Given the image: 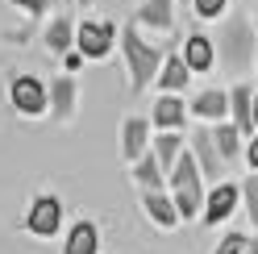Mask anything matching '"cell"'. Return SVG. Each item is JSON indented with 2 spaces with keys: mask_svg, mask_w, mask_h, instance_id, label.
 Listing matches in <instances>:
<instances>
[{
  "mask_svg": "<svg viewBox=\"0 0 258 254\" xmlns=\"http://www.w3.org/2000/svg\"><path fill=\"white\" fill-rule=\"evenodd\" d=\"M121 54H125V67H129V84H134V92H146L154 84L158 67H163V50H154L150 42L138 38L134 25L121 29Z\"/></svg>",
  "mask_w": 258,
  "mask_h": 254,
  "instance_id": "6da1fadb",
  "label": "cell"
},
{
  "mask_svg": "<svg viewBox=\"0 0 258 254\" xmlns=\"http://www.w3.org/2000/svg\"><path fill=\"white\" fill-rule=\"evenodd\" d=\"M167 175H171V200H175V209H179V217H196L204 209V183H200L196 158L179 150V158H175V167Z\"/></svg>",
  "mask_w": 258,
  "mask_h": 254,
  "instance_id": "7a4b0ae2",
  "label": "cell"
},
{
  "mask_svg": "<svg viewBox=\"0 0 258 254\" xmlns=\"http://www.w3.org/2000/svg\"><path fill=\"white\" fill-rule=\"evenodd\" d=\"M254 42H258L254 25L241 21V17H233L229 25H221V38L213 46H217V58H225L233 71H241V67H250V62H254Z\"/></svg>",
  "mask_w": 258,
  "mask_h": 254,
  "instance_id": "3957f363",
  "label": "cell"
},
{
  "mask_svg": "<svg viewBox=\"0 0 258 254\" xmlns=\"http://www.w3.org/2000/svg\"><path fill=\"white\" fill-rule=\"evenodd\" d=\"M9 96H13V108H17L21 117H42L46 108H50V92H46V84L38 75H17Z\"/></svg>",
  "mask_w": 258,
  "mask_h": 254,
  "instance_id": "277c9868",
  "label": "cell"
},
{
  "mask_svg": "<svg viewBox=\"0 0 258 254\" xmlns=\"http://www.w3.org/2000/svg\"><path fill=\"white\" fill-rule=\"evenodd\" d=\"M112 38H117V25H108V21H79L75 25V50L84 58H104L112 50Z\"/></svg>",
  "mask_w": 258,
  "mask_h": 254,
  "instance_id": "5b68a950",
  "label": "cell"
},
{
  "mask_svg": "<svg viewBox=\"0 0 258 254\" xmlns=\"http://www.w3.org/2000/svg\"><path fill=\"white\" fill-rule=\"evenodd\" d=\"M62 225V204L54 196H38L34 204H29V217H25V229L34 237H54Z\"/></svg>",
  "mask_w": 258,
  "mask_h": 254,
  "instance_id": "8992f818",
  "label": "cell"
},
{
  "mask_svg": "<svg viewBox=\"0 0 258 254\" xmlns=\"http://www.w3.org/2000/svg\"><path fill=\"white\" fill-rule=\"evenodd\" d=\"M191 150H196V167L204 171V179L221 183L225 158H221V154H217V146H213V130H196V134H191Z\"/></svg>",
  "mask_w": 258,
  "mask_h": 254,
  "instance_id": "52a82bcc",
  "label": "cell"
},
{
  "mask_svg": "<svg viewBox=\"0 0 258 254\" xmlns=\"http://www.w3.org/2000/svg\"><path fill=\"white\" fill-rule=\"evenodd\" d=\"M146 146H150V125L142 117H125L121 121V158L138 163V158L146 154Z\"/></svg>",
  "mask_w": 258,
  "mask_h": 254,
  "instance_id": "ba28073f",
  "label": "cell"
},
{
  "mask_svg": "<svg viewBox=\"0 0 258 254\" xmlns=\"http://www.w3.org/2000/svg\"><path fill=\"white\" fill-rule=\"evenodd\" d=\"M233 209H237V183H217L204 204V225H221Z\"/></svg>",
  "mask_w": 258,
  "mask_h": 254,
  "instance_id": "9c48e42d",
  "label": "cell"
},
{
  "mask_svg": "<svg viewBox=\"0 0 258 254\" xmlns=\"http://www.w3.org/2000/svg\"><path fill=\"white\" fill-rule=\"evenodd\" d=\"M229 117H233V125H237V134H254V88H246V84L233 88Z\"/></svg>",
  "mask_w": 258,
  "mask_h": 254,
  "instance_id": "30bf717a",
  "label": "cell"
},
{
  "mask_svg": "<svg viewBox=\"0 0 258 254\" xmlns=\"http://www.w3.org/2000/svg\"><path fill=\"white\" fill-rule=\"evenodd\" d=\"M187 113H196L200 121H225L229 117V96L225 92H196V100L187 104Z\"/></svg>",
  "mask_w": 258,
  "mask_h": 254,
  "instance_id": "8fae6325",
  "label": "cell"
},
{
  "mask_svg": "<svg viewBox=\"0 0 258 254\" xmlns=\"http://www.w3.org/2000/svg\"><path fill=\"white\" fill-rule=\"evenodd\" d=\"M183 62H187V71H213V62H217V46L208 42L204 34H191L183 42Z\"/></svg>",
  "mask_w": 258,
  "mask_h": 254,
  "instance_id": "7c38bea8",
  "label": "cell"
},
{
  "mask_svg": "<svg viewBox=\"0 0 258 254\" xmlns=\"http://www.w3.org/2000/svg\"><path fill=\"white\" fill-rule=\"evenodd\" d=\"M142 204H146V213H150V221L154 225H163V229H175L179 225V209H175V200L171 196H163V192H142Z\"/></svg>",
  "mask_w": 258,
  "mask_h": 254,
  "instance_id": "4fadbf2b",
  "label": "cell"
},
{
  "mask_svg": "<svg viewBox=\"0 0 258 254\" xmlns=\"http://www.w3.org/2000/svg\"><path fill=\"white\" fill-rule=\"evenodd\" d=\"M138 21L150 29H175V0H142Z\"/></svg>",
  "mask_w": 258,
  "mask_h": 254,
  "instance_id": "5bb4252c",
  "label": "cell"
},
{
  "mask_svg": "<svg viewBox=\"0 0 258 254\" xmlns=\"http://www.w3.org/2000/svg\"><path fill=\"white\" fill-rule=\"evenodd\" d=\"M100 250V233H96L92 221H75L67 242H62V254H96Z\"/></svg>",
  "mask_w": 258,
  "mask_h": 254,
  "instance_id": "9a60e30c",
  "label": "cell"
},
{
  "mask_svg": "<svg viewBox=\"0 0 258 254\" xmlns=\"http://www.w3.org/2000/svg\"><path fill=\"white\" fill-rule=\"evenodd\" d=\"M183 121H187V104L175 96V92L158 96V104H154V125H158V130H179Z\"/></svg>",
  "mask_w": 258,
  "mask_h": 254,
  "instance_id": "2e32d148",
  "label": "cell"
},
{
  "mask_svg": "<svg viewBox=\"0 0 258 254\" xmlns=\"http://www.w3.org/2000/svg\"><path fill=\"white\" fill-rule=\"evenodd\" d=\"M46 92H50L54 121H71V113H75V84H71V75H62V79H54V84H46Z\"/></svg>",
  "mask_w": 258,
  "mask_h": 254,
  "instance_id": "e0dca14e",
  "label": "cell"
},
{
  "mask_svg": "<svg viewBox=\"0 0 258 254\" xmlns=\"http://www.w3.org/2000/svg\"><path fill=\"white\" fill-rule=\"evenodd\" d=\"M187 62H183V54H171V58H163V67H158V88L163 92H183L187 88Z\"/></svg>",
  "mask_w": 258,
  "mask_h": 254,
  "instance_id": "ac0fdd59",
  "label": "cell"
},
{
  "mask_svg": "<svg viewBox=\"0 0 258 254\" xmlns=\"http://www.w3.org/2000/svg\"><path fill=\"white\" fill-rule=\"evenodd\" d=\"M134 179L146 187V192H163V167H158V158H154V150H146L134 163Z\"/></svg>",
  "mask_w": 258,
  "mask_h": 254,
  "instance_id": "d6986e66",
  "label": "cell"
},
{
  "mask_svg": "<svg viewBox=\"0 0 258 254\" xmlns=\"http://www.w3.org/2000/svg\"><path fill=\"white\" fill-rule=\"evenodd\" d=\"M154 158H158V167H163V171H171L175 167V158H179V150H183V142H179V130H163V134H158L154 138Z\"/></svg>",
  "mask_w": 258,
  "mask_h": 254,
  "instance_id": "ffe728a7",
  "label": "cell"
},
{
  "mask_svg": "<svg viewBox=\"0 0 258 254\" xmlns=\"http://www.w3.org/2000/svg\"><path fill=\"white\" fill-rule=\"evenodd\" d=\"M213 146L221 158H237L241 154V134H237V125H213Z\"/></svg>",
  "mask_w": 258,
  "mask_h": 254,
  "instance_id": "44dd1931",
  "label": "cell"
},
{
  "mask_svg": "<svg viewBox=\"0 0 258 254\" xmlns=\"http://www.w3.org/2000/svg\"><path fill=\"white\" fill-rule=\"evenodd\" d=\"M71 42H75V25H71V17H58L50 29H46V46H50L54 54H67Z\"/></svg>",
  "mask_w": 258,
  "mask_h": 254,
  "instance_id": "7402d4cb",
  "label": "cell"
},
{
  "mask_svg": "<svg viewBox=\"0 0 258 254\" xmlns=\"http://www.w3.org/2000/svg\"><path fill=\"white\" fill-rule=\"evenodd\" d=\"M241 200H246V213H250V221L258 225V171H254V175H250L246 183H241Z\"/></svg>",
  "mask_w": 258,
  "mask_h": 254,
  "instance_id": "603a6c76",
  "label": "cell"
},
{
  "mask_svg": "<svg viewBox=\"0 0 258 254\" xmlns=\"http://www.w3.org/2000/svg\"><path fill=\"white\" fill-rule=\"evenodd\" d=\"M246 242H250L246 233H229V237H225V242H221L213 254H241V250H246Z\"/></svg>",
  "mask_w": 258,
  "mask_h": 254,
  "instance_id": "cb8c5ba5",
  "label": "cell"
},
{
  "mask_svg": "<svg viewBox=\"0 0 258 254\" xmlns=\"http://www.w3.org/2000/svg\"><path fill=\"white\" fill-rule=\"evenodd\" d=\"M191 9H196L200 17H221V13H225V0H191Z\"/></svg>",
  "mask_w": 258,
  "mask_h": 254,
  "instance_id": "d4e9b609",
  "label": "cell"
},
{
  "mask_svg": "<svg viewBox=\"0 0 258 254\" xmlns=\"http://www.w3.org/2000/svg\"><path fill=\"white\" fill-rule=\"evenodd\" d=\"M13 5H17V9H25L29 17H42V13L50 9V0H13Z\"/></svg>",
  "mask_w": 258,
  "mask_h": 254,
  "instance_id": "484cf974",
  "label": "cell"
},
{
  "mask_svg": "<svg viewBox=\"0 0 258 254\" xmlns=\"http://www.w3.org/2000/svg\"><path fill=\"white\" fill-rule=\"evenodd\" d=\"M241 154H246V163H250V171H258V134L241 146Z\"/></svg>",
  "mask_w": 258,
  "mask_h": 254,
  "instance_id": "4316f807",
  "label": "cell"
},
{
  "mask_svg": "<svg viewBox=\"0 0 258 254\" xmlns=\"http://www.w3.org/2000/svg\"><path fill=\"white\" fill-rule=\"evenodd\" d=\"M62 67H67V75L79 71V67H84V54H79V50H67V54H62Z\"/></svg>",
  "mask_w": 258,
  "mask_h": 254,
  "instance_id": "83f0119b",
  "label": "cell"
},
{
  "mask_svg": "<svg viewBox=\"0 0 258 254\" xmlns=\"http://www.w3.org/2000/svg\"><path fill=\"white\" fill-rule=\"evenodd\" d=\"M241 254H258V237H254V242H246V250H241Z\"/></svg>",
  "mask_w": 258,
  "mask_h": 254,
  "instance_id": "f1b7e54d",
  "label": "cell"
},
{
  "mask_svg": "<svg viewBox=\"0 0 258 254\" xmlns=\"http://www.w3.org/2000/svg\"><path fill=\"white\" fill-rule=\"evenodd\" d=\"M254 134H258V96H254Z\"/></svg>",
  "mask_w": 258,
  "mask_h": 254,
  "instance_id": "f546056e",
  "label": "cell"
},
{
  "mask_svg": "<svg viewBox=\"0 0 258 254\" xmlns=\"http://www.w3.org/2000/svg\"><path fill=\"white\" fill-rule=\"evenodd\" d=\"M79 5H92V0H79Z\"/></svg>",
  "mask_w": 258,
  "mask_h": 254,
  "instance_id": "4dcf8cb0",
  "label": "cell"
}]
</instances>
